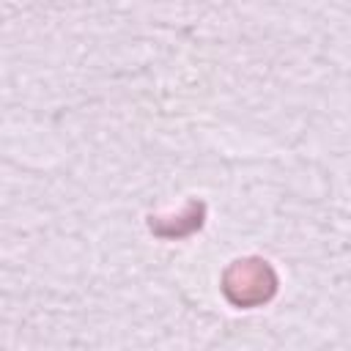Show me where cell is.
I'll list each match as a JSON object with an SVG mask.
<instances>
[{"instance_id":"6da1fadb","label":"cell","mask_w":351,"mask_h":351,"mask_svg":"<svg viewBox=\"0 0 351 351\" xmlns=\"http://www.w3.org/2000/svg\"><path fill=\"white\" fill-rule=\"evenodd\" d=\"M225 296L239 307H258L269 302L277 291V277L271 266L261 258H241L233 261L222 274Z\"/></svg>"}]
</instances>
